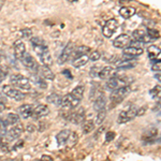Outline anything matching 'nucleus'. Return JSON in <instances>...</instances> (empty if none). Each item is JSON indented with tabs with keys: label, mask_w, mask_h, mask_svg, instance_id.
I'll list each match as a JSON object with an SVG mask.
<instances>
[{
	"label": "nucleus",
	"mask_w": 161,
	"mask_h": 161,
	"mask_svg": "<svg viewBox=\"0 0 161 161\" xmlns=\"http://www.w3.org/2000/svg\"><path fill=\"white\" fill-rule=\"evenodd\" d=\"M7 74H8L7 69H4L3 67H0V83H2V80H6Z\"/></svg>",
	"instance_id": "79ce46f5"
},
{
	"label": "nucleus",
	"mask_w": 161,
	"mask_h": 161,
	"mask_svg": "<svg viewBox=\"0 0 161 161\" xmlns=\"http://www.w3.org/2000/svg\"><path fill=\"white\" fill-rule=\"evenodd\" d=\"M130 0H120V2H123V3H125V2H129Z\"/></svg>",
	"instance_id": "5fc2aeb1"
},
{
	"label": "nucleus",
	"mask_w": 161,
	"mask_h": 161,
	"mask_svg": "<svg viewBox=\"0 0 161 161\" xmlns=\"http://www.w3.org/2000/svg\"><path fill=\"white\" fill-rule=\"evenodd\" d=\"M38 73L43 77L44 80H53L55 79V74L54 72L52 71L50 69V67L47 66H39V69H38Z\"/></svg>",
	"instance_id": "a211bd4d"
},
{
	"label": "nucleus",
	"mask_w": 161,
	"mask_h": 161,
	"mask_svg": "<svg viewBox=\"0 0 161 161\" xmlns=\"http://www.w3.org/2000/svg\"><path fill=\"white\" fill-rule=\"evenodd\" d=\"M22 35H23V38L30 39L31 36H32V31H31L30 29H24L22 31Z\"/></svg>",
	"instance_id": "a18cd8bd"
},
{
	"label": "nucleus",
	"mask_w": 161,
	"mask_h": 161,
	"mask_svg": "<svg viewBox=\"0 0 161 161\" xmlns=\"http://www.w3.org/2000/svg\"><path fill=\"white\" fill-rule=\"evenodd\" d=\"M155 77H156V79L158 80V82L160 83V72H157V74L155 75Z\"/></svg>",
	"instance_id": "603ef678"
},
{
	"label": "nucleus",
	"mask_w": 161,
	"mask_h": 161,
	"mask_svg": "<svg viewBox=\"0 0 161 161\" xmlns=\"http://www.w3.org/2000/svg\"><path fill=\"white\" fill-rule=\"evenodd\" d=\"M13 47H14V56L16 59H22V57L24 56V54L26 53V46L24 42H23L22 40H17L14 42V45H13Z\"/></svg>",
	"instance_id": "f3484780"
},
{
	"label": "nucleus",
	"mask_w": 161,
	"mask_h": 161,
	"mask_svg": "<svg viewBox=\"0 0 161 161\" xmlns=\"http://www.w3.org/2000/svg\"><path fill=\"white\" fill-rule=\"evenodd\" d=\"M4 121H6L7 126H13V125H15L19 121V115L14 114V113H10L7 115V118Z\"/></svg>",
	"instance_id": "473e14b6"
},
{
	"label": "nucleus",
	"mask_w": 161,
	"mask_h": 161,
	"mask_svg": "<svg viewBox=\"0 0 161 161\" xmlns=\"http://www.w3.org/2000/svg\"><path fill=\"white\" fill-rule=\"evenodd\" d=\"M23 143H24V141L17 142V144H15V146H14V149H17L19 147H22V146H23Z\"/></svg>",
	"instance_id": "8fccbe9b"
},
{
	"label": "nucleus",
	"mask_w": 161,
	"mask_h": 161,
	"mask_svg": "<svg viewBox=\"0 0 161 161\" xmlns=\"http://www.w3.org/2000/svg\"><path fill=\"white\" fill-rule=\"evenodd\" d=\"M62 74H64L67 77H69V79H72V75H71V73H70L69 70H64V71L62 72Z\"/></svg>",
	"instance_id": "de8ad7c7"
},
{
	"label": "nucleus",
	"mask_w": 161,
	"mask_h": 161,
	"mask_svg": "<svg viewBox=\"0 0 161 161\" xmlns=\"http://www.w3.org/2000/svg\"><path fill=\"white\" fill-rule=\"evenodd\" d=\"M61 96H59L58 93H55V92H52L50 96H47L46 100H47L48 103H52V104H55V105H60V102H61Z\"/></svg>",
	"instance_id": "2f4dec72"
},
{
	"label": "nucleus",
	"mask_w": 161,
	"mask_h": 161,
	"mask_svg": "<svg viewBox=\"0 0 161 161\" xmlns=\"http://www.w3.org/2000/svg\"><path fill=\"white\" fill-rule=\"evenodd\" d=\"M20 60H22L23 64H24L26 68L29 69L30 71H32V72H37L38 71V69H39L38 62L32 56L30 55V54L25 53L24 56L22 57V59H20Z\"/></svg>",
	"instance_id": "f8f14e48"
},
{
	"label": "nucleus",
	"mask_w": 161,
	"mask_h": 161,
	"mask_svg": "<svg viewBox=\"0 0 161 161\" xmlns=\"http://www.w3.org/2000/svg\"><path fill=\"white\" fill-rule=\"evenodd\" d=\"M50 114V108H48L47 105L45 104H39L33 108L32 111V115L31 117L33 119H40L42 117H45Z\"/></svg>",
	"instance_id": "4468645a"
},
{
	"label": "nucleus",
	"mask_w": 161,
	"mask_h": 161,
	"mask_svg": "<svg viewBox=\"0 0 161 161\" xmlns=\"http://www.w3.org/2000/svg\"><path fill=\"white\" fill-rule=\"evenodd\" d=\"M131 40L128 35H120L113 41V45L116 48H124L130 44Z\"/></svg>",
	"instance_id": "dca6fc26"
},
{
	"label": "nucleus",
	"mask_w": 161,
	"mask_h": 161,
	"mask_svg": "<svg viewBox=\"0 0 161 161\" xmlns=\"http://www.w3.org/2000/svg\"><path fill=\"white\" fill-rule=\"evenodd\" d=\"M35 127H33V125L32 124H29V125H27V131H29V132H32L33 130H35Z\"/></svg>",
	"instance_id": "49530a36"
},
{
	"label": "nucleus",
	"mask_w": 161,
	"mask_h": 161,
	"mask_svg": "<svg viewBox=\"0 0 161 161\" xmlns=\"http://www.w3.org/2000/svg\"><path fill=\"white\" fill-rule=\"evenodd\" d=\"M147 36H148L153 41H155L160 38V32H159V30H156V29H148L147 30Z\"/></svg>",
	"instance_id": "c9c22d12"
},
{
	"label": "nucleus",
	"mask_w": 161,
	"mask_h": 161,
	"mask_svg": "<svg viewBox=\"0 0 161 161\" xmlns=\"http://www.w3.org/2000/svg\"><path fill=\"white\" fill-rule=\"evenodd\" d=\"M4 110H6V105H4V103L2 102V101H0V112H2Z\"/></svg>",
	"instance_id": "3c124183"
},
{
	"label": "nucleus",
	"mask_w": 161,
	"mask_h": 161,
	"mask_svg": "<svg viewBox=\"0 0 161 161\" xmlns=\"http://www.w3.org/2000/svg\"><path fill=\"white\" fill-rule=\"evenodd\" d=\"M150 96H152L154 99H159V96H160V86L158 85V86H156V87H154L153 88L152 90H150Z\"/></svg>",
	"instance_id": "4c0bfd02"
},
{
	"label": "nucleus",
	"mask_w": 161,
	"mask_h": 161,
	"mask_svg": "<svg viewBox=\"0 0 161 161\" xmlns=\"http://www.w3.org/2000/svg\"><path fill=\"white\" fill-rule=\"evenodd\" d=\"M117 28H118L117 20L114 19H108L104 24V26H103V29H102L103 36H104L105 38H111L112 36L114 35V32L117 30Z\"/></svg>",
	"instance_id": "1a4fd4ad"
},
{
	"label": "nucleus",
	"mask_w": 161,
	"mask_h": 161,
	"mask_svg": "<svg viewBox=\"0 0 161 161\" xmlns=\"http://www.w3.org/2000/svg\"><path fill=\"white\" fill-rule=\"evenodd\" d=\"M70 132H71V131L68 130V129H64V130L60 131L58 134H57L56 140H57V143H58V146L59 147L64 146V144H66L67 140H68V136H69Z\"/></svg>",
	"instance_id": "393cba45"
},
{
	"label": "nucleus",
	"mask_w": 161,
	"mask_h": 161,
	"mask_svg": "<svg viewBox=\"0 0 161 161\" xmlns=\"http://www.w3.org/2000/svg\"><path fill=\"white\" fill-rule=\"evenodd\" d=\"M137 64L136 61L133 60H126V59H120V60L115 62V67L118 70H126V69H131L134 68Z\"/></svg>",
	"instance_id": "6ab92c4d"
},
{
	"label": "nucleus",
	"mask_w": 161,
	"mask_h": 161,
	"mask_svg": "<svg viewBox=\"0 0 161 161\" xmlns=\"http://www.w3.org/2000/svg\"><path fill=\"white\" fill-rule=\"evenodd\" d=\"M157 139H159V134H158V130L156 128L148 129L142 136V142L144 144H154L157 142Z\"/></svg>",
	"instance_id": "9d476101"
},
{
	"label": "nucleus",
	"mask_w": 161,
	"mask_h": 161,
	"mask_svg": "<svg viewBox=\"0 0 161 161\" xmlns=\"http://www.w3.org/2000/svg\"><path fill=\"white\" fill-rule=\"evenodd\" d=\"M30 42H31V44L33 45V47L35 46H37V45H42V44H46L44 41L42 40L41 38H38V37H31L30 38Z\"/></svg>",
	"instance_id": "e433bc0d"
},
{
	"label": "nucleus",
	"mask_w": 161,
	"mask_h": 161,
	"mask_svg": "<svg viewBox=\"0 0 161 161\" xmlns=\"http://www.w3.org/2000/svg\"><path fill=\"white\" fill-rule=\"evenodd\" d=\"M114 139H115V132L108 131V133L105 134V142H106V143H110V142H112Z\"/></svg>",
	"instance_id": "a19ab883"
},
{
	"label": "nucleus",
	"mask_w": 161,
	"mask_h": 161,
	"mask_svg": "<svg viewBox=\"0 0 161 161\" xmlns=\"http://www.w3.org/2000/svg\"><path fill=\"white\" fill-rule=\"evenodd\" d=\"M9 143L10 141L7 139L6 136H0V148L4 152H8L9 150Z\"/></svg>",
	"instance_id": "f704fd0d"
},
{
	"label": "nucleus",
	"mask_w": 161,
	"mask_h": 161,
	"mask_svg": "<svg viewBox=\"0 0 161 161\" xmlns=\"http://www.w3.org/2000/svg\"><path fill=\"white\" fill-rule=\"evenodd\" d=\"M33 106L31 104H23L19 108V114L23 118H29L32 115Z\"/></svg>",
	"instance_id": "5701e85b"
},
{
	"label": "nucleus",
	"mask_w": 161,
	"mask_h": 161,
	"mask_svg": "<svg viewBox=\"0 0 161 161\" xmlns=\"http://www.w3.org/2000/svg\"><path fill=\"white\" fill-rule=\"evenodd\" d=\"M147 53H148V57L150 61L154 62L157 60H160V48L157 45H150L147 48Z\"/></svg>",
	"instance_id": "412c9836"
},
{
	"label": "nucleus",
	"mask_w": 161,
	"mask_h": 161,
	"mask_svg": "<svg viewBox=\"0 0 161 161\" xmlns=\"http://www.w3.org/2000/svg\"><path fill=\"white\" fill-rule=\"evenodd\" d=\"M100 57H101V55H100L99 52L93 51V52L90 53V55L88 56V59H89L90 61H97V60H99V59H100Z\"/></svg>",
	"instance_id": "58836bf2"
},
{
	"label": "nucleus",
	"mask_w": 161,
	"mask_h": 161,
	"mask_svg": "<svg viewBox=\"0 0 161 161\" xmlns=\"http://www.w3.org/2000/svg\"><path fill=\"white\" fill-rule=\"evenodd\" d=\"M41 159H42V160H48V161H51V160H53V158H52L51 156H47V155H43L42 157H41Z\"/></svg>",
	"instance_id": "09e8293b"
},
{
	"label": "nucleus",
	"mask_w": 161,
	"mask_h": 161,
	"mask_svg": "<svg viewBox=\"0 0 161 161\" xmlns=\"http://www.w3.org/2000/svg\"><path fill=\"white\" fill-rule=\"evenodd\" d=\"M77 140H79V136L76 134V132H73V131L70 132V134H69V136H68V140H67L66 144H64L67 146V149L73 148L75 145H76Z\"/></svg>",
	"instance_id": "bb28decb"
},
{
	"label": "nucleus",
	"mask_w": 161,
	"mask_h": 161,
	"mask_svg": "<svg viewBox=\"0 0 161 161\" xmlns=\"http://www.w3.org/2000/svg\"><path fill=\"white\" fill-rule=\"evenodd\" d=\"M23 132H24V126L19 121V123L15 124V126H13L11 129L7 130L4 136H6V137L9 141H14V140L19 139V136L23 134Z\"/></svg>",
	"instance_id": "6e6552de"
},
{
	"label": "nucleus",
	"mask_w": 161,
	"mask_h": 161,
	"mask_svg": "<svg viewBox=\"0 0 161 161\" xmlns=\"http://www.w3.org/2000/svg\"><path fill=\"white\" fill-rule=\"evenodd\" d=\"M10 83L13 86L17 87L19 89L23 90H30L31 89V83L29 79L22 74H13L10 77Z\"/></svg>",
	"instance_id": "f03ea898"
},
{
	"label": "nucleus",
	"mask_w": 161,
	"mask_h": 161,
	"mask_svg": "<svg viewBox=\"0 0 161 161\" xmlns=\"http://www.w3.org/2000/svg\"><path fill=\"white\" fill-rule=\"evenodd\" d=\"M30 80V83H33L36 86H39L40 88H42V89L47 88V84H46L45 80H44V79L41 76L40 74L32 73L30 75V80Z\"/></svg>",
	"instance_id": "4be33fe9"
},
{
	"label": "nucleus",
	"mask_w": 161,
	"mask_h": 161,
	"mask_svg": "<svg viewBox=\"0 0 161 161\" xmlns=\"http://www.w3.org/2000/svg\"><path fill=\"white\" fill-rule=\"evenodd\" d=\"M67 1H69V2H76L77 0H67Z\"/></svg>",
	"instance_id": "6e6d98bb"
},
{
	"label": "nucleus",
	"mask_w": 161,
	"mask_h": 161,
	"mask_svg": "<svg viewBox=\"0 0 161 161\" xmlns=\"http://www.w3.org/2000/svg\"><path fill=\"white\" fill-rule=\"evenodd\" d=\"M160 64H160V60L154 61V62H153L152 70H153V71H155V72H160V69H161Z\"/></svg>",
	"instance_id": "37998d69"
},
{
	"label": "nucleus",
	"mask_w": 161,
	"mask_h": 161,
	"mask_svg": "<svg viewBox=\"0 0 161 161\" xmlns=\"http://www.w3.org/2000/svg\"><path fill=\"white\" fill-rule=\"evenodd\" d=\"M125 85H127V82L125 79H121V77L117 76V75H114L108 79V83H106V88L110 90H114L117 89L119 87H123Z\"/></svg>",
	"instance_id": "ddd939ff"
},
{
	"label": "nucleus",
	"mask_w": 161,
	"mask_h": 161,
	"mask_svg": "<svg viewBox=\"0 0 161 161\" xmlns=\"http://www.w3.org/2000/svg\"><path fill=\"white\" fill-rule=\"evenodd\" d=\"M84 92H85V87L83 86V85H79V86H76L72 90L71 95L73 96L74 98H76V99L82 100L83 97H84Z\"/></svg>",
	"instance_id": "7c9ffc66"
},
{
	"label": "nucleus",
	"mask_w": 161,
	"mask_h": 161,
	"mask_svg": "<svg viewBox=\"0 0 161 161\" xmlns=\"http://www.w3.org/2000/svg\"><path fill=\"white\" fill-rule=\"evenodd\" d=\"M136 112H137V108L134 105H132L131 108H129V110L120 112L118 115V118H117V123L118 124H126V123H128V121L132 120L134 117H136Z\"/></svg>",
	"instance_id": "423d86ee"
},
{
	"label": "nucleus",
	"mask_w": 161,
	"mask_h": 161,
	"mask_svg": "<svg viewBox=\"0 0 161 161\" xmlns=\"http://www.w3.org/2000/svg\"><path fill=\"white\" fill-rule=\"evenodd\" d=\"M131 92V87L128 85H125L123 87H119L117 89L112 90V93L110 96V100L114 104H117V103L121 102L129 93Z\"/></svg>",
	"instance_id": "7ed1b4c3"
},
{
	"label": "nucleus",
	"mask_w": 161,
	"mask_h": 161,
	"mask_svg": "<svg viewBox=\"0 0 161 161\" xmlns=\"http://www.w3.org/2000/svg\"><path fill=\"white\" fill-rule=\"evenodd\" d=\"M88 60H89L88 59V55H83L74 58L73 61H72V64H73L74 68H82V67L86 66Z\"/></svg>",
	"instance_id": "cd10ccee"
},
{
	"label": "nucleus",
	"mask_w": 161,
	"mask_h": 161,
	"mask_svg": "<svg viewBox=\"0 0 161 161\" xmlns=\"http://www.w3.org/2000/svg\"><path fill=\"white\" fill-rule=\"evenodd\" d=\"M73 50H74V44L69 42L66 46H64V48L62 50L60 55L58 57V60H57L58 64H66V62L70 59V57L72 56V52H73Z\"/></svg>",
	"instance_id": "9b49d317"
},
{
	"label": "nucleus",
	"mask_w": 161,
	"mask_h": 161,
	"mask_svg": "<svg viewBox=\"0 0 161 161\" xmlns=\"http://www.w3.org/2000/svg\"><path fill=\"white\" fill-rule=\"evenodd\" d=\"M105 105H106V98L103 93H101L99 97H97L95 99V102H93V108L95 111H101L103 108H105Z\"/></svg>",
	"instance_id": "b1692460"
},
{
	"label": "nucleus",
	"mask_w": 161,
	"mask_h": 161,
	"mask_svg": "<svg viewBox=\"0 0 161 161\" xmlns=\"http://www.w3.org/2000/svg\"><path fill=\"white\" fill-rule=\"evenodd\" d=\"M69 120L71 123L75 125H80L85 120V110L84 108H80L76 111H74L73 113H71L69 115Z\"/></svg>",
	"instance_id": "2eb2a0df"
},
{
	"label": "nucleus",
	"mask_w": 161,
	"mask_h": 161,
	"mask_svg": "<svg viewBox=\"0 0 161 161\" xmlns=\"http://www.w3.org/2000/svg\"><path fill=\"white\" fill-rule=\"evenodd\" d=\"M83 126H82V130H83V133L84 134H88L90 133L93 129H95L96 125H95V121L89 119V120H86V121H83Z\"/></svg>",
	"instance_id": "c756f323"
},
{
	"label": "nucleus",
	"mask_w": 161,
	"mask_h": 161,
	"mask_svg": "<svg viewBox=\"0 0 161 161\" xmlns=\"http://www.w3.org/2000/svg\"><path fill=\"white\" fill-rule=\"evenodd\" d=\"M4 1H6V0H0V10H1V8H2V7H3Z\"/></svg>",
	"instance_id": "864d4df0"
},
{
	"label": "nucleus",
	"mask_w": 161,
	"mask_h": 161,
	"mask_svg": "<svg viewBox=\"0 0 161 161\" xmlns=\"http://www.w3.org/2000/svg\"><path fill=\"white\" fill-rule=\"evenodd\" d=\"M119 14L125 19H128L136 14V9L132 7H123L119 10Z\"/></svg>",
	"instance_id": "a878e982"
},
{
	"label": "nucleus",
	"mask_w": 161,
	"mask_h": 161,
	"mask_svg": "<svg viewBox=\"0 0 161 161\" xmlns=\"http://www.w3.org/2000/svg\"><path fill=\"white\" fill-rule=\"evenodd\" d=\"M2 92H3V93L7 96V97L11 98V99L15 100V101H23L26 97L25 93L19 92V90L16 89V88L12 87L11 85H4V86L2 87Z\"/></svg>",
	"instance_id": "20e7f679"
},
{
	"label": "nucleus",
	"mask_w": 161,
	"mask_h": 161,
	"mask_svg": "<svg viewBox=\"0 0 161 161\" xmlns=\"http://www.w3.org/2000/svg\"><path fill=\"white\" fill-rule=\"evenodd\" d=\"M7 124L3 119L0 118V136H4L7 132Z\"/></svg>",
	"instance_id": "ea45409f"
},
{
	"label": "nucleus",
	"mask_w": 161,
	"mask_h": 161,
	"mask_svg": "<svg viewBox=\"0 0 161 161\" xmlns=\"http://www.w3.org/2000/svg\"><path fill=\"white\" fill-rule=\"evenodd\" d=\"M35 50L37 55L40 58L41 62L44 66L51 67L53 64V58H52V54L50 50H48L47 45L46 44H42V45H37L35 46Z\"/></svg>",
	"instance_id": "f257e3e1"
},
{
	"label": "nucleus",
	"mask_w": 161,
	"mask_h": 161,
	"mask_svg": "<svg viewBox=\"0 0 161 161\" xmlns=\"http://www.w3.org/2000/svg\"><path fill=\"white\" fill-rule=\"evenodd\" d=\"M80 100L74 98L71 93H68V95L64 96V97L61 98V102L59 106H61L62 108L73 110V108H76L77 106L80 105Z\"/></svg>",
	"instance_id": "0eeeda50"
},
{
	"label": "nucleus",
	"mask_w": 161,
	"mask_h": 161,
	"mask_svg": "<svg viewBox=\"0 0 161 161\" xmlns=\"http://www.w3.org/2000/svg\"><path fill=\"white\" fill-rule=\"evenodd\" d=\"M105 116H106V111L105 108H103V110L101 111H98V114H97V117H96V119L93 121H95V125L96 126H100L101 124L104 121L105 119Z\"/></svg>",
	"instance_id": "72a5a7b5"
},
{
	"label": "nucleus",
	"mask_w": 161,
	"mask_h": 161,
	"mask_svg": "<svg viewBox=\"0 0 161 161\" xmlns=\"http://www.w3.org/2000/svg\"><path fill=\"white\" fill-rule=\"evenodd\" d=\"M114 75H116V71L114 70L113 67H110V66H106L104 68H102L99 71V73H98V76H99L101 80H108V79H110V77L114 76Z\"/></svg>",
	"instance_id": "aec40b11"
},
{
	"label": "nucleus",
	"mask_w": 161,
	"mask_h": 161,
	"mask_svg": "<svg viewBox=\"0 0 161 161\" xmlns=\"http://www.w3.org/2000/svg\"><path fill=\"white\" fill-rule=\"evenodd\" d=\"M143 52H144V50H143V47H142V43L139 42V41H134V42L131 43L129 46L124 47L123 54H124V55H129V56L136 57V56L142 55Z\"/></svg>",
	"instance_id": "39448f33"
},
{
	"label": "nucleus",
	"mask_w": 161,
	"mask_h": 161,
	"mask_svg": "<svg viewBox=\"0 0 161 161\" xmlns=\"http://www.w3.org/2000/svg\"><path fill=\"white\" fill-rule=\"evenodd\" d=\"M90 53V48L88 46H79V47L74 48L73 52H72V55L74 56V58L76 57H80V56H83V55H88Z\"/></svg>",
	"instance_id": "c85d7f7f"
},
{
	"label": "nucleus",
	"mask_w": 161,
	"mask_h": 161,
	"mask_svg": "<svg viewBox=\"0 0 161 161\" xmlns=\"http://www.w3.org/2000/svg\"><path fill=\"white\" fill-rule=\"evenodd\" d=\"M99 69H100L99 67H97V66H93L92 68V70H90V76H92V77L97 76L98 73H99V71H100Z\"/></svg>",
	"instance_id": "c03bdc74"
}]
</instances>
